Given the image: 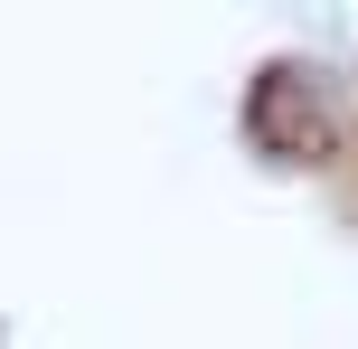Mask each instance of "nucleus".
Here are the masks:
<instances>
[{
	"mask_svg": "<svg viewBox=\"0 0 358 349\" xmlns=\"http://www.w3.org/2000/svg\"><path fill=\"white\" fill-rule=\"evenodd\" d=\"M245 132H255V151L264 161H292V170H311V161H330V94H321V76L311 66H264L255 76V94H245Z\"/></svg>",
	"mask_w": 358,
	"mask_h": 349,
	"instance_id": "f257e3e1",
	"label": "nucleus"
}]
</instances>
